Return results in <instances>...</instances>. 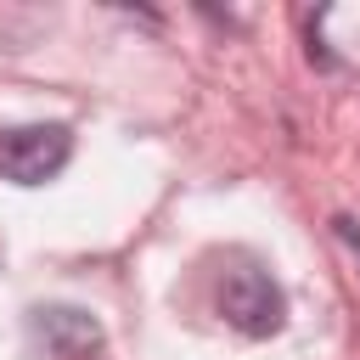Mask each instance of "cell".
<instances>
[{"mask_svg":"<svg viewBox=\"0 0 360 360\" xmlns=\"http://www.w3.org/2000/svg\"><path fill=\"white\" fill-rule=\"evenodd\" d=\"M34 332H39L45 349L62 354V360H79V354H90V349L101 343V321H96L90 309H73V304L39 309V315H34Z\"/></svg>","mask_w":360,"mask_h":360,"instance_id":"3957f363","label":"cell"},{"mask_svg":"<svg viewBox=\"0 0 360 360\" xmlns=\"http://www.w3.org/2000/svg\"><path fill=\"white\" fill-rule=\"evenodd\" d=\"M73 158V129L68 124H22L0 135V180L11 186H45L62 174Z\"/></svg>","mask_w":360,"mask_h":360,"instance_id":"6da1fadb","label":"cell"},{"mask_svg":"<svg viewBox=\"0 0 360 360\" xmlns=\"http://www.w3.org/2000/svg\"><path fill=\"white\" fill-rule=\"evenodd\" d=\"M219 315L242 338H270L287 321V298H281V287L264 270H248L242 264V270H225L219 276Z\"/></svg>","mask_w":360,"mask_h":360,"instance_id":"7a4b0ae2","label":"cell"}]
</instances>
